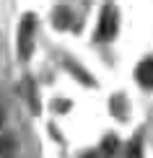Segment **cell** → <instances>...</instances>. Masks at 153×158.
<instances>
[{"mask_svg": "<svg viewBox=\"0 0 153 158\" xmlns=\"http://www.w3.org/2000/svg\"><path fill=\"white\" fill-rule=\"evenodd\" d=\"M0 158H18V143L13 137H0Z\"/></svg>", "mask_w": 153, "mask_h": 158, "instance_id": "277c9868", "label": "cell"}, {"mask_svg": "<svg viewBox=\"0 0 153 158\" xmlns=\"http://www.w3.org/2000/svg\"><path fill=\"white\" fill-rule=\"evenodd\" d=\"M5 122V104H3V96H0V127H3Z\"/></svg>", "mask_w": 153, "mask_h": 158, "instance_id": "52a82bcc", "label": "cell"}, {"mask_svg": "<svg viewBox=\"0 0 153 158\" xmlns=\"http://www.w3.org/2000/svg\"><path fill=\"white\" fill-rule=\"evenodd\" d=\"M101 153H104V158H112V156L117 153V137H114V135H109V137L104 140V145H101Z\"/></svg>", "mask_w": 153, "mask_h": 158, "instance_id": "8992f818", "label": "cell"}, {"mask_svg": "<svg viewBox=\"0 0 153 158\" xmlns=\"http://www.w3.org/2000/svg\"><path fill=\"white\" fill-rule=\"evenodd\" d=\"M31 39H34V16L26 13L21 18V23H18V55H21L23 60L31 57V44H34Z\"/></svg>", "mask_w": 153, "mask_h": 158, "instance_id": "7a4b0ae2", "label": "cell"}, {"mask_svg": "<svg viewBox=\"0 0 153 158\" xmlns=\"http://www.w3.org/2000/svg\"><path fill=\"white\" fill-rule=\"evenodd\" d=\"M127 158H143V137L140 135L127 145Z\"/></svg>", "mask_w": 153, "mask_h": 158, "instance_id": "5b68a950", "label": "cell"}, {"mask_svg": "<svg viewBox=\"0 0 153 158\" xmlns=\"http://www.w3.org/2000/svg\"><path fill=\"white\" fill-rule=\"evenodd\" d=\"M117 29H119L117 8L114 5H104L101 13H99V31H96V36L101 39V42H109V39L117 36Z\"/></svg>", "mask_w": 153, "mask_h": 158, "instance_id": "6da1fadb", "label": "cell"}, {"mask_svg": "<svg viewBox=\"0 0 153 158\" xmlns=\"http://www.w3.org/2000/svg\"><path fill=\"white\" fill-rule=\"evenodd\" d=\"M83 158H101V156H99V153H86Z\"/></svg>", "mask_w": 153, "mask_h": 158, "instance_id": "ba28073f", "label": "cell"}, {"mask_svg": "<svg viewBox=\"0 0 153 158\" xmlns=\"http://www.w3.org/2000/svg\"><path fill=\"white\" fill-rule=\"evenodd\" d=\"M135 78H138V83L145 85V88H153V55L148 57H143L140 65L135 68Z\"/></svg>", "mask_w": 153, "mask_h": 158, "instance_id": "3957f363", "label": "cell"}]
</instances>
